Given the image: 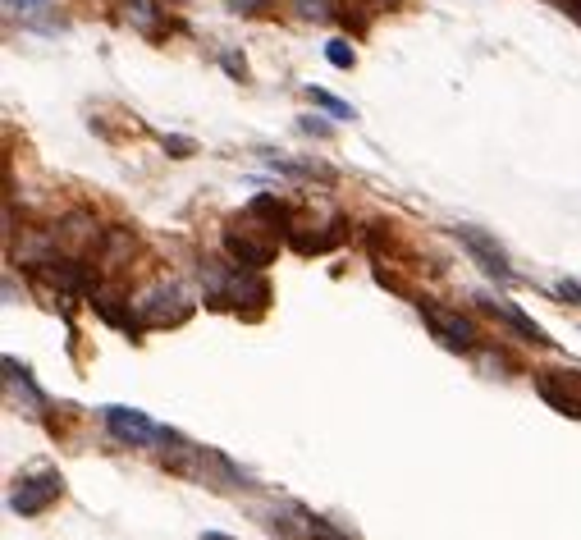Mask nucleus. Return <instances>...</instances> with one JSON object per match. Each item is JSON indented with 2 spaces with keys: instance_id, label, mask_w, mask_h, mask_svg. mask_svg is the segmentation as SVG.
<instances>
[{
  "instance_id": "18",
  "label": "nucleus",
  "mask_w": 581,
  "mask_h": 540,
  "mask_svg": "<svg viewBox=\"0 0 581 540\" xmlns=\"http://www.w3.org/2000/svg\"><path fill=\"white\" fill-rule=\"evenodd\" d=\"M380 5H399V0H380Z\"/></svg>"
},
{
  "instance_id": "2",
  "label": "nucleus",
  "mask_w": 581,
  "mask_h": 540,
  "mask_svg": "<svg viewBox=\"0 0 581 540\" xmlns=\"http://www.w3.org/2000/svg\"><path fill=\"white\" fill-rule=\"evenodd\" d=\"M417 312H421V321L431 325V335L440 339L444 348L467 353V348L476 344V330H472V321H467V316L449 312V307H440V303H417Z\"/></svg>"
},
{
  "instance_id": "15",
  "label": "nucleus",
  "mask_w": 581,
  "mask_h": 540,
  "mask_svg": "<svg viewBox=\"0 0 581 540\" xmlns=\"http://www.w3.org/2000/svg\"><path fill=\"white\" fill-rule=\"evenodd\" d=\"M559 298H572V303H577V307H581V289H577V284H568V280H563V284H559Z\"/></svg>"
},
{
  "instance_id": "16",
  "label": "nucleus",
  "mask_w": 581,
  "mask_h": 540,
  "mask_svg": "<svg viewBox=\"0 0 581 540\" xmlns=\"http://www.w3.org/2000/svg\"><path fill=\"white\" fill-rule=\"evenodd\" d=\"M302 129H307V133H321V138H325V133H330V129H325V124H321V119H302Z\"/></svg>"
},
{
  "instance_id": "1",
  "label": "nucleus",
  "mask_w": 581,
  "mask_h": 540,
  "mask_svg": "<svg viewBox=\"0 0 581 540\" xmlns=\"http://www.w3.org/2000/svg\"><path fill=\"white\" fill-rule=\"evenodd\" d=\"M106 426L119 444H165V440H174V431L156 426L147 412H138V408H106Z\"/></svg>"
},
{
  "instance_id": "17",
  "label": "nucleus",
  "mask_w": 581,
  "mask_h": 540,
  "mask_svg": "<svg viewBox=\"0 0 581 540\" xmlns=\"http://www.w3.org/2000/svg\"><path fill=\"white\" fill-rule=\"evenodd\" d=\"M202 540H229V536H216V531H206V536Z\"/></svg>"
},
{
  "instance_id": "5",
  "label": "nucleus",
  "mask_w": 581,
  "mask_h": 540,
  "mask_svg": "<svg viewBox=\"0 0 581 540\" xmlns=\"http://www.w3.org/2000/svg\"><path fill=\"white\" fill-rule=\"evenodd\" d=\"M60 495V476L55 472H42V476H23L19 490L10 495V508L14 513H23V518H33V513H42L51 499Z\"/></svg>"
},
{
  "instance_id": "8",
  "label": "nucleus",
  "mask_w": 581,
  "mask_h": 540,
  "mask_svg": "<svg viewBox=\"0 0 581 540\" xmlns=\"http://www.w3.org/2000/svg\"><path fill=\"white\" fill-rule=\"evenodd\" d=\"M129 19L151 33L156 28V0H129Z\"/></svg>"
},
{
  "instance_id": "9",
  "label": "nucleus",
  "mask_w": 581,
  "mask_h": 540,
  "mask_svg": "<svg viewBox=\"0 0 581 540\" xmlns=\"http://www.w3.org/2000/svg\"><path fill=\"white\" fill-rule=\"evenodd\" d=\"M302 19H330L334 14V0H293Z\"/></svg>"
},
{
  "instance_id": "3",
  "label": "nucleus",
  "mask_w": 581,
  "mask_h": 540,
  "mask_svg": "<svg viewBox=\"0 0 581 540\" xmlns=\"http://www.w3.org/2000/svg\"><path fill=\"white\" fill-rule=\"evenodd\" d=\"M225 252L243 270H266L270 261H275V243H270V238H257L252 225H229L225 229Z\"/></svg>"
},
{
  "instance_id": "13",
  "label": "nucleus",
  "mask_w": 581,
  "mask_h": 540,
  "mask_svg": "<svg viewBox=\"0 0 581 540\" xmlns=\"http://www.w3.org/2000/svg\"><path fill=\"white\" fill-rule=\"evenodd\" d=\"M42 5H51V0H5L10 14H28V10H42Z\"/></svg>"
},
{
  "instance_id": "7",
  "label": "nucleus",
  "mask_w": 581,
  "mask_h": 540,
  "mask_svg": "<svg viewBox=\"0 0 581 540\" xmlns=\"http://www.w3.org/2000/svg\"><path fill=\"white\" fill-rule=\"evenodd\" d=\"M536 389H540V399L554 403L563 417H581V380L577 376H554V371H545L536 380Z\"/></svg>"
},
{
  "instance_id": "14",
  "label": "nucleus",
  "mask_w": 581,
  "mask_h": 540,
  "mask_svg": "<svg viewBox=\"0 0 581 540\" xmlns=\"http://www.w3.org/2000/svg\"><path fill=\"white\" fill-rule=\"evenodd\" d=\"M238 14H257V10H266V0H229Z\"/></svg>"
},
{
  "instance_id": "11",
  "label": "nucleus",
  "mask_w": 581,
  "mask_h": 540,
  "mask_svg": "<svg viewBox=\"0 0 581 540\" xmlns=\"http://www.w3.org/2000/svg\"><path fill=\"white\" fill-rule=\"evenodd\" d=\"M312 101H321L330 115H339V119H353V106H344V101H334L330 92H321V87H312Z\"/></svg>"
},
{
  "instance_id": "4",
  "label": "nucleus",
  "mask_w": 581,
  "mask_h": 540,
  "mask_svg": "<svg viewBox=\"0 0 581 540\" xmlns=\"http://www.w3.org/2000/svg\"><path fill=\"white\" fill-rule=\"evenodd\" d=\"M188 312H193V303H188V298H183V289H174V284L151 289L147 298L138 303V316L147 325H179Z\"/></svg>"
},
{
  "instance_id": "6",
  "label": "nucleus",
  "mask_w": 581,
  "mask_h": 540,
  "mask_svg": "<svg viewBox=\"0 0 581 540\" xmlns=\"http://www.w3.org/2000/svg\"><path fill=\"white\" fill-rule=\"evenodd\" d=\"M458 243H463V248L472 252L476 261H481V270H490L499 284H513V270H508L504 248H499L490 234H481V229H458Z\"/></svg>"
},
{
  "instance_id": "12",
  "label": "nucleus",
  "mask_w": 581,
  "mask_h": 540,
  "mask_svg": "<svg viewBox=\"0 0 581 540\" xmlns=\"http://www.w3.org/2000/svg\"><path fill=\"white\" fill-rule=\"evenodd\" d=\"M307 531H312V540H348L339 527H330L325 518H307Z\"/></svg>"
},
{
  "instance_id": "10",
  "label": "nucleus",
  "mask_w": 581,
  "mask_h": 540,
  "mask_svg": "<svg viewBox=\"0 0 581 540\" xmlns=\"http://www.w3.org/2000/svg\"><path fill=\"white\" fill-rule=\"evenodd\" d=\"M325 60H330L334 69H348V65H353V46H348V42H330V46H325Z\"/></svg>"
}]
</instances>
